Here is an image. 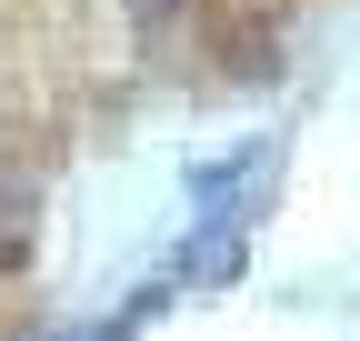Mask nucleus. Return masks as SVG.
<instances>
[{
	"label": "nucleus",
	"instance_id": "nucleus-1",
	"mask_svg": "<svg viewBox=\"0 0 360 341\" xmlns=\"http://www.w3.org/2000/svg\"><path fill=\"white\" fill-rule=\"evenodd\" d=\"M240 251H250V241H240V221H220V231H210L180 271H191V281H231V271H240Z\"/></svg>",
	"mask_w": 360,
	"mask_h": 341
}]
</instances>
